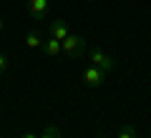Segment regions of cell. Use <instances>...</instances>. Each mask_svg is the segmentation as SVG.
Segmentation results:
<instances>
[{"instance_id": "9c48e42d", "label": "cell", "mask_w": 151, "mask_h": 138, "mask_svg": "<svg viewBox=\"0 0 151 138\" xmlns=\"http://www.w3.org/2000/svg\"><path fill=\"white\" fill-rule=\"evenodd\" d=\"M116 138H136V128L131 123H126V126H121V131H119Z\"/></svg>"}, {"instance_id": "277c9868", "label": "cell", "mask_w": 151, "mask_h": 138, "mask_svg": "<svg viewBox=\"0 0 151 138\" xmlns=\"http://www.w3.org/2000/svg\"><path fill=\"white\" fill-rule=\"evenodd\" d=\"M68 35H70V30H68V23L65 20H50V38L65 40Z\"/></svg>"}, {"instance_id": "8992f818", "label": "cell", "mask_w": 151, "mask_h": 138, "mask_svg": "<svg viewBox=\"0 0 151 138\" xmlns=\"http://www.w3.org/2000/svg\"><path fill=\"white\" fill-rule=\"evenodd\" d=\"M43 50H45V55H50V58H55V55H60V53H63V45H60V40H55V38H50V40H45Z\"/></svg>"}, {"instance_id": "30bf717a", "label": "cell", "mask_w": 151, "mask_h": 138, "mask_svg": "<svg viewBox=\"0 0 151 138\" xmlns=\"http://www.w3.org/2000/svg\"><path fill=\"white\" fill-rule=\"evenodd\" d=\"M5 68H8V58H5L3 53H0V75L5 73Z\"/></svg>"}, {"instance_id": "6da1fadb", "label": "cell", "mask_w": 151, "mask_h": 138, "mask_svg": "<svg viewBox=\"0 0 151 138\" xmlns=\"http://www.w3.org/2000/svg\"><path fill=\"white\" fill-rule=\"evenodd\" d=\"M91 60H93V65H96V68H101L106 75L116 68V60H113L108 53H103L101 48H93V50H91Z\"/></svg>"}, {"instance_id": "7c38bea8", "label": "cell", "mask_w": 151, "mask_h": 138, "mask_svg": "<svg viewBox=\"0 0 151 138\" xmlns=\"http://www.w3.org/2000/svg\"><path fill=\"white\" fill-rule=\"evenodd\" d=\"M0 33H3V18H0Z\"/></svg>"}, {"instance_id": "4fadbf2b", "label": "cell", "mask_w": 151, "mask_h": 138, "mask_svg": "<svg viewBox=\"0 0 151 138\" xmlns=\"http://www.w3.org/2000/svg\"><path fill=\"white\" fill-rule=\"evenodd\" d=\"M96 138H106V136H96Z\"/></svg>"}, {"instance_id": "5b68a950", "label": "cell", "mask_w": 151, "mask_h": 138, "mask_svg": "<svg viewBox=\"0 0 151 138\" xmlns=\"http://www.w3.org/2000/svg\"><path fill=\"white\" fill-rule=\"evenodd\" d=\"M28 13L33 18H45L48 15V0H28Z\"/></svg>"}, {"instance_id": "52a82bcc", "label": "cell", "mask_w": 151, "mask_h": 138, "mask_svg": "<svg viewBox=\"0 0 151 138\" xmlns=\"http://www.w3.org/2000/svg\"><path fill=\"white\" fill-rule=\"evenodd\" d=\"M25 45H28L30 50H35V48L43 45V40H40V35H38L35 30H30V33H25Z\"/></svg>"}, {"instance_id": "3957f363", "label": "cell", "mask_w": 151, "mask_h": 138, "mask_svg": "<svg viewBox=\"0 0 151 138\" xmlns=\"http://www.w3.org/2000/svg\"><path fill=\"white\" fill-rule=\"evenodd\" d=\"M103 80H106V73H103L101 68H96V65H91V68L83 70V83H86L88 88H101Z\"/></svg>"}, {"instance_id": "7a4b0ae2", "label": "cell", "mask_w": 151, "mask_h": 138, "mask_svg": "<svg viewBox=\"0 0 151 138\" xmlns=\"http://www.w3.org/2000/svg\"><path fill=\"white\" fill-rule=\"evenodd\" d=\"M60 45H63V53L65 55H81L83 53V48H86V40H83L81 35H68L65 40H60Z\"/></svg>"}, {"instance_id": "8fae6325", "label": "cell", "mask_w": 151, "mask_h": 138, "mask_svg": "<svg viewBox=\"0 0 151 138\" xmlns=\"http://www.w3.org/2000/svg\"><path fill=\"white\" fill-rule=\"evenodd\" d=\"M20 138H38V136H35V133H30V131H25V133H23Z\"/></svg>"}, {"instance_id": "ba28073f", "label": "cell", "mask_w": 151, "mask_h": 138, "mask_svg": "<svg viewBox=\"0 0 151 138\" xmlns=\"http://www.w3.org/2000/svg\"><path fill=\"white\" fill-rule=\"evenodd\" d=\"M38 138H60V128L58 126H45L43 133H40Z\"/></svg>"}]
</instances>
